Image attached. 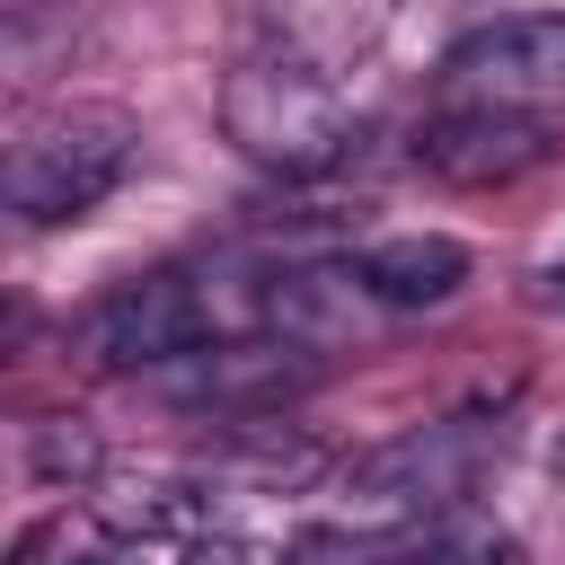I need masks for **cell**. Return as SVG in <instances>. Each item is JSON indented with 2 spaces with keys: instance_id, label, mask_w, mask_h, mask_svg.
<instances>
[{
  "instance_id": "6da1fadb",
  "label": "cell",
  "mask_w": 565,
  "mask_h": 565,
  "mask_svg": "<svg viewBox=\"0 0 565 565\" xmlns=\"http://www.w3.org/2000/svg\"><path fill=\"white\" fill-rule=\"evenodd\" d=\"M221 132H230L265 177L309 185V177H327V168L353 159L362 106H353V97L335 88V71L309 62V53H247V62L230 71V88H221Z\"/></svg>"
},
{
  "instance_id": "9c48e42d",
  "label": "cell",
  "mask_w": 565,
  "mask_h": 565,
  "mask_svg": "<svg viewBox=\"0 0 565 565\" xmlns=\"http://www.w3.org/2000/svg\"><path fill=\"white\" fill-rule=\"evenodd\" d=\"M35 468H44V477H71V486L97 468V441L79 433V415H53V424H35Z\"/></svg>"
},
{
  "instance_id": "5b68a950",
  "label": "cell",
  "mask_w": 565,
  "mask_h": 565,
  "mask_svg": "<svg viewBox=\"0 0 565 565\" xmlns=\"http://www.w3.org/2000/svg\"><path fill=\"white\" fill-rule=\"evenodd\" d=\"M547 150H556V132L530 106H486V97L477 106H450V115H433L415 132V168L441 177V185H512Z\"/></svg>"
},
{
  "instance_id": "8992f818",
  "label": "cell",
  "mask_w": 565,
  "mask_h": 565,
  "mask_svg": "<svg viewBox=\"0 0 565 565\" xmlns=\"http://www.w3.org/2000/svg\"><path fill=\"white\" fill-rule=\"evenodd\" d=\"M441 79L486 97V106H539V97H565V18H494L477 35H459L441 53Z\"/></svg>"
},
{
  "instance_id": "8fae6325",
  "label": "cell",
  "mask_w": 565,
  "mask_h": 565,
  "mask_svg": "<svg viewBox=\"0 0 565 565\" xmlns=\"http://www.w3.org/2000/svg\"><path fill=\"white\" fill-rule=\"evenodd\" d=\"M282 565H380V556H362V547H353L344 530H309V539H300V547H291Z\"/></svg>"
},
{
  "instance_id": "7a4b0ae2",
  "label": "cell",
  "mask_w": 565,
  "mask_h": 565,
  "mask_svg": "<svg viewBox=\"0 0 565 565\" xmlns=\"http://www.w3.org/2000/svg\"><path fill=\"white\" fill-rule=\"evenodd\" d=\"M132 159H141V124L124 106H62L9 150V212L35 230L79 221L132 177Z\"/></svg>"
},
{
  "instance_id": "3957f363",
  "label": "cell",
  "mask_w": 565,
  "mask_h": 565,
  "mask_svg": "<svg viewBox=\"0 0 565 565\" xmlns=\"http://www.w3.org/2000/svg\"><path fill=\"white\" fill-rule=\"evenodd\" d=\"M486 459V424H415V433H388L380 450H362L344 468V521L362 530H415L433 512H450L468 494Z\"/></svg>"
},
{
  "instance_id": "277c9868",
  "label": "cell",
  "mask_w": 565,
  "mask_h": 565,
  "mask_svg": "<svg viewBox=\"0 0 565 565\" xmlns=\"http://www.w3.org/2000/svg\"><path fill=\"white\" fill-rule=\"evenodd\" d=\"M212 327H221L212 282L185 274V265H150V274H132V282H115V291L88 309L79 335H88V353H97L106 371H177L185 353L212 344Z\"/></svg>"
},
{
  "instance_id": "7c38bea8",
  "label": "cell",
  "mask_w": 565,
  "mask_h": 565,
  "mask_svg": "<svg viewBox=\"0 0 565 565\" xmlns=\"http://www.w3.org/2000/svg\"><path fill=\"white\" fill-rule=\"evenodd\" d=\"M547 459H556V477H565V424H556V450H547Z\"/></svg>"
},
{
  "instance_id": "52a82bcc",
  "label": "cell",
  "mask_w": 565,
  "mask_h": 565,
  "mask_svg": "<svg viewBox=\"0 0 565 565\" xmlns=\"http://www.w3.org/2000/svg\"><path fill=\"white\" fill-rule=\"evenodd\" d=\"M459 282H468V247L450 230H397L353 256V291L380 309H441Z\"/></svg>"
},
{
  "instance_id": "ba28073f",
  "label": "cell",
  "mask_w": 565,
  "mask_h": 565,
  "mask_svg": "<svg viewBox=\"0 0 565 565\" xmlns=\"http://www.w3.org/2000/svg\"><path fill=\"white\" fill-rule=\"evenodd\" d=\"M380 565H521V539H512L503 521H486V512L450 503V512L415 521V530H406Z\"/></svg>"
},
{
  "instance_id": "30bf717a",
  "label": "cell",
  "mask_w": 565,
  "mask_h": 565,
  "mask_svg": "<svg viewBox=\"0 0 565 565\" xmlns=\"http://www.w3.org/2000/svg\"><path fill=\"white\" fill-rule=\"evenodd\" d=\"M521 309H539V318H565V238H556L547 256H530V274H521Z\"/></svg>"
}]
</instances>
